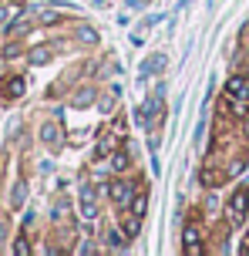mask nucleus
<instances>
[{"instance_id":"1","label":"nucleus","mask_w":249,"mask_h":256,"mask_svg":"<svg viewBox=\"0 0 249 256\" xmlns=\"http://www.w3.org/2000/svg\"><path fill=\"white\" fill-rule=\"evenodd\" d=\"M162 98H165V88H155V94L142 104V112H138V125H142V128H152V122H155V115H158V108H162Z\"/></svg>"},{"instance_id":"2","label":"nucleus","mask_w":249,"mask_h":256,"mask_svg":"<svg viewBox=\"0 0 249 256\" xmlns=\"http://www.w3.org/2000/svg\"><path fill=\"white\" fill-rule=\"evenodd\" d=\"M246 209H249V192L236 189V192H233V199H229V222L239 226V222L246 219Z\"/></svg>"},{"instance_id":"3","label":"nucleus","mask_w":249,"mask_h":256,"mask_svg":"<svg viewBox=\"0 0 249 256\" xmlns=\"http://www.w3.org/2000/svg\"><path fill=\"white\" fill-rule=\"evenodd\" d=\"M81 219L84 222H94L98 219V192L91 186H81Z\"/></svg>"},{"instance_id":"4","label":"nucleus","mask_w":249,"mask_h":256,"mask_svg":"<svg viewBox=\"0 0 249 256\" xmlns=\"http://www.w3.org/2000/svg\"><path fill=\"white\" fill-rule=\"evenodd\" d=\"M108 196L115 199V206H131V199H135V186L125 179L118 182H108Z\"/></svg>"},{"instance_id":"5","label":"nucleus","mask_w":249,"mask_h":256,"mask_svg":"<svg viewBox=\"0 0 249 256\" xmlns=\"http://www.w3.org/2000/svg\"><path fill=\"white\" fill-rule=\"evenodd\" d=\"M226 94H229V98H249V81L243 74H233L226 81Z\"/></svg>"},{"instance_id":"6","label":"nucleus","mask_w":249,"mask_h":256,"mask_svg":"<svg viewBox=\"0 0 249 256\" xmlns=\"http://www.w3.org/2000/svg\"><path fill=\"white\" fill-rule=\"evenodd\" d=\"M40 142H44V145H51V148H57V145H61V128L47 122V125L40 128Z\"/></svg>"},{"instance_id":"7","label":"nucleus","mask_w":249,"mask_h":256,"mask_svg":"<svg viewBox=\"0 0 249 256\" xmlns=\"http://www.w3.org/2000/svg\"><path fill=\"white\" fill-rule=\"evenodd\" d=\"M158 68H165V54H152L148 61L142 64V71H138V78H152L158 71Z\"/></svg>"},{"instance_id":"8","label":"nucleus","mask_w":249,"mask_h":256,"mask_svg":"<svg viewBox=\"0 0 249 256\" xmlns=\"http://www.w3.org/2000/svg\"><path fill=\"white\" fill-rule=\"evenodd\" d=\"M182 240H185V253H202V246H199V230H196V226H185Z\"/></svg>"},{"instance_id":"9","label":"nucleus","mask_w":249,"mask_h":256,"mask_svg":"<svg viewBox=\"0 0 249 256\" xmlns=\"http://www.w3.org/2000/svg\"><path fill=\"white\" fill-rule=\"evenodd\" d=\"M24 78H10V81H7V88H3V94H7V98H20V94H24Z\"/></svg>"},{"instance_id":"10","label":"nucleus","mask_w":249,"mask_h":256,"mask_svg":"<svg viewBox=\"0 0 249 256\" xmlns=\"http://www.w3.org/2000/svg\"><path fill=\"white\" fill-rule=\"evenodd\" d=\"M125 240H128V236H125L121 230H115V226L108 230V246H115V250H121V246H125Z\"/></svg>"},{"instance_id":"11","label":"nucleus","mask_w":249,"mask_h":256,"mask_svg":"<svg viewBox=\"0 0 249 256\" xmlns=\"http://www.w3.org/2000/svg\"><path fill=\"white\" fill-rule=\"evenodd\" d=\"M91 102H94V91L91 88H84V91H78V94H74V108H88Z\"/></svg>"},{"instance_id":"12","label":"nucleus","mask_w":249,"mask_h":256,"mask_svg":"<svg viewBox=\"0 0 249 256\" xmlns=\"http://www.w3.org/2000/svg\"><path fill=\"white\" fill-rule=\"evenodd\" d=\"M233 115H239V118L249 115V98H233Z\"/></svg>"},{"instance_id":"13","label":"nucleus","mask_w":249,"mask_h":256,"mask_svg":"<svg viewBox=\"0 0 249 256\" xmlns=\"http://www.w3.org/2000/svg\"><path fill=\"white\" fill-rule=\"evenodd\" d=\"M138 230H142V216L131 212V219L125 222V236H138Z\"/></svg>"},{"instance_id":"14","label":"nucleus","mask_w":249,"mask_h":256,"mask_svg":"<svg viewBox=\"0 0 249 256\" xmlns=\"http://www.w3.org/2000/svg\"><path fill=\"white\" fill-rule=\"evenodd\" d=\"M145 209H148V199H145V196H135V199H131V212H135V216H145Z\"/></svg>"},{"instance_id":"15","label":"nucleus","mask_w":249,"mask_h":256,"mask_svg":"<svg viewBox=\"0 0 249 256\" xmlns=\"http://www.w3.org/2000/svg\"><path fill=\"white\" fill-rule=\"evenodd\" d=\"M34 17H37L40 24H51L54 17H57V10H54V7H40V10H37V14H34Z\"/></svg>"},{"instance_id":"16","label":"nucleus","mask_w":249,"mask_h":256,"mask_svg":"<svg viewBox=\"0 0 249 256\" xmlns=\"http://www.w3.org/2000/svg\"><path fill=\"white\" fill-rule=\"evenodd\" d=\"M51 61V51H47V48H37V51L30 54V64H47Z\"/></svg>"},{"instance_id":"17","label":"nucleus","mask_w":249,"mask_h":256,"mask_svg":"<svg viewBox=\"0 0 249 256\" xmlns=\"http://www.w3.org/2000/svg\"><path fill=\"white\" fill-rule=\"evenodd\" d=\"M111 166L118 168V172H125V168H128V155H125V152H115V155H111Z\"/></svg>"},{"instance_id":"18","label":"nucleus","mask_w":249,"mask_h":256,"mask_svg":"<svg viewBox=\"0 0 249 256\" xmlns=\"http://www.w3.org/2000/svg\"><path fill=\"white\" fill-rule=\"evenodd\" d=\"M111 145H115V138H111V135H105V138L98 142V155H108V152H111Z\"/></svg>"},{"instance_id":"19","label":"nucleus","mask_w":249,"mask_h":256,"mask_svg":"<svg viewBox=\"0 0 249 256\" xmlns=\"http://www.w3.org/2000/svg\"><path fill=\"white\" fill-rule=\"evenodd\" d=\"M78 38H81V40H88V44H94V40H98V34H94L91 27H81V30H78Z\"/></svg>"},{"instance_id":"20","label":"nucleus","mask_w":249,"mask_h":256,"mask_svg":"<svg viewBox=\"0 0 249 256\" xmlns=\"http://www.w3.org/2000/svg\"><path fill=\"white\" fill-rule=\"evenodd\" d=\"M13 253H17V256H27V253H30V246H27L24 240H17V243H13Z\"/></svg>"},{"instance_id":"21","label":"nucleus","mask_w":249,"mask_h":256,"mask_svg":"<svg viewBox=\"0 0 249 256\" xmlns=\"http://www.w3.org/2000/svg\"><path fill=\"white\" fill-rule=\"evenodd\" d=\"M0 240H3V216H0Z\"/></svg>"},{"instance_id":"22","label":"nucleus","mask_w":249,"mask_h":256,"mask_svg":"<svg viewBox=\"0 0 249 256\" xmlns=\"http://www.w3.org/2000/svg\"><path fill=\"white\" fill-rule=\"evenodd\" d=\"M246 54H249V51H246Z\"/></svg>"}]
</instances>
